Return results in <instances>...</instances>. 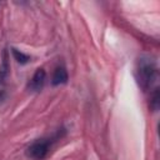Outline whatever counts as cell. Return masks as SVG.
<instances>
[{"label":"cell","mask_w":160,"mask_h":160,"mask_svg":"<svg viewBox=\"0 0 160 160\" xmlns=\"http://www.w3.org/2000/svg\"><path fill=\"white\" fill-rule=\"evenodd\" d=\"M11 52H12V56L15 58V60H16L19 64H21V65L28 64V62L30 61V56H29V55H26V54H24V52L19 51V50H18V49H15V48H12V49H11Z\"/></svg>","instance_id":"8992f818"},{"label":"cell","mask_w":160,"mask_h":160,"mask_svg":"<svg viewBox=\"0 0 160 160\" xmlns=\"http://www.w3.org/2000/svg\"><path fill=\"white\" fill-rule=\"evenodd\" d=\"M61 138L60 131H58L56 134H54L52 136H48V138H41L35 140L34 142H31L26 150H25V155L32 160H42L44 158H46V155L49 154L52 144Z\"/></svg>","instance_id":"7a4b0ae2"},{"label":"cell","mask_w":160,"mask_h":160,"mask_svg":"<svg viewBox=\"0 0 160 160\" xmlns=\"http://www.w3.org/2000/svg\"><path fill=\"white\" fill-rule=\"evenodd\" d=\"M45 79H46V72L42 68H39L36 69V71L34 72V75L31 76V79L29 80V84H28V88L31 90V91H41L42 88H44V84H45Z\"/></svg>","instance_id":"3957f363"},{"label":"cell","mask_w":160,"mask_h":160,"mask_svg":"<svg viewBox=\"0 0 160 160\" xmlns=\"http://www.w3.org/2000/svg\"><path fill=\"white\" fill-rule=\"evenodd\" d=\"M68 71L64 66H58L55 70H54V74H52V78H51V84L54 86L56 85H61V84H66L68 82Z\"/></svg>","instance_id":"277c9868"},{"label":"cell","mask_w":160,"mask_h":160,"mask_svg":"<svg viewBox=\"0 0 160 160\" xmlns=\"http://www.w3.org/2000/svg\"><path fill=\"white\" fill-rule=\"evenodd\" d=\"M158 79V68L155 61L150 56H141L138 61L136 80L142 90L151 89L152 84Z\"/></svg>","instance_id":"6da1fadb"},{"label":"cell","mask_w":160,"mask_h":160,"mask_svg":"<svg viewBox=\"0 0 160 160\" xmlns=\"http://www.w3.org/2000/svg\"><path fill=\"white\" fill-rule=\"evenodd\" d=\"M9 58H8V51L4 50L2 52V61H1V65H0V84H5V80L9 75Z\"/></svg>","instance_id":"5b68a950"}]
</instances>
